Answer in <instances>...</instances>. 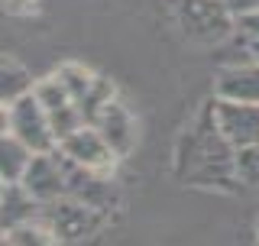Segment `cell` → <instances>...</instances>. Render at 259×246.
Listing matches in <instances>:
<instances>
[{
	"mask_svg": "<svg viewBox=\"0 0 259 246\" xmlns=\"http://www.w3.org/2000/svg\"><path fill=\"white\" fill-rule=\"evenodd\" d=\"M178 175L182 182L194 185H230V178H237V149L217 133L210 107L204 110V120L191 133H185L178 146Z\"/></svg>",
	"mask_w": 259,
	"mask_h": 246,
	"instance_id": "cell-1",
	"label": "cell"
},
{
	"mask_svg": "<svg viewBox=\"0 0 259 246\" xmlns=\"http://www.w3.org/2000/svg\"><path fill=\"white\" fill-rule=\"evenodd\" d=\"M0 123H4V133L16 136L20 143H26L32 152H52L59 149V136H55L52 123H49L46 107L39 104L36 91H29L26 97L13 104H4L0 110Z\"/></svg>",
	"mask_w": 259,
	"mask_h": 246,
	"instance_id": "cell-2",
	"label": "cell"
},
{
	"mask_svg": "<svg viewBox=\"0 0 259 246\" xmlns=\"http://www.w3.org/2000/svg\"><path fill=\"white\" fill-rule=\"evenodd\" d=\"M175 20L194 43H221L237 26V16L227 7V0H178Z\"/></svg>",
	"mask_w": 259,
	"mask_h": 246,
	"instance_id": "cell-3",
	"label": "cell"
},
{
	"mask_svg": "<svg viewBox=\"0 0 259 246\" xmlns=\"http://www.w3.org/2000/svg\"><path fill=\"white\" fill-rule=\"evenodd\" d=\"M39 220L59 236L62 246H71V243L84 240V236H91L97 227H101L104 214L65 194V198H59V201L42 204V217H39Z\"/></svg>",
	"mask_w": 259,
	"mask_h": 246,
	"instance_id": "cell-4",
	"label": "cell"
},
{
	"mask_svg": "<svg viewBox=\"0 0 259 246\" xmlns=\"http://www.w3.org/2000/svg\"><path fill=\"white\" fill-rule=\"evenodd\" d=\"M214 127L233 149H246L259 143V104H240V101H210Z\"/></svg>",
	"mask_w": 259,
	"mask_h": 246,
	"instance_id": "cell-5",
	"label": "cell"
},
{
	"mask_svg": "<svg viewBox=\"0 0 259 246\" xmlns=\"http://www.w3.org/2000/svg\"><path fill=\"white\" fill-rule=\"evenodd\" d=\"M23 188H26L32 198H39L42 204L65 198V194H68V166H65L62 149L32 155L26 175H23Z\"/></svg>",
	"mask_w": 259,
	"mask_h": 246,
	"instance_id": "cell-6",
	"label": "cell"
},
{
	"mask_svg": "<svg viewBox=\"0 0 259 246\" xmlns=\"http://www.w3.org/2000/svg\"><path fill=\"white\" fill-rule=\"evenodd\" d=\"M36 97H39V104L46 107L49 123H52V130H55V136H59V143L88 123L84 113H81V107H78V101L68 94V88H65L55 75L36 81Z\"/></svg>",
	"mask_w": 259,
	"mask_h": 246,
	"instance_id": "cell-7",
	"label": "cell"
},
{
	"mask_svg": "<svg viewBox=\"0 0 259 246\" xmlns=\"http://www.w3.org/2000/svg\"><path fill=\"white\" fill-rule=\"evenodd\" d=\"M59 149L65 152V159H71L75 166L91 169V172H107V175L120 159V155L107 146V139L97 133L94 123H84V127L75 130L71 136H65L59 143Z\"/></svg>",
	"mask_w": 259,
	"mask_h": 246,
	"instance_id": "cell-8",
	"label": "cell"
},
{
	"mask_svg": "<svg viewBox=\"0 0 259 246\" xmlns=\"http://www.w3.org/2000/svg\"><path fill=\"white\" fill-rule=\"evenodd\" d=\"M62 155H65V152H62ZM65 166H68V198H75V201H81V204H88V208L101 211V214H107L113 204L120 201L117 185L110 182L107 172L81 169V166H75L71 159H65Z\"/></svg>",
	"mask_w": 259,
	"mask_h": 246,
	"instance_id": "cell-9",
	"label": "cell"
},
{
	"mask_svg": "<svg viewBox=\"0 0 259 246\" xmlns=\"http://www.w3.org/2000/svg\"><path fill=\"white\" fill-rule=\"evenodd\" d=\"M94 127H97V133L107 139V146L120 155V159H126V155L133 152V146H136V117L130 113V107L120 101V97H113L107 107L97 113Z\"/></svg>",
	"mask_w": 259,
	"mask_h": 246,
	"instance_id": "cell-10",
	"label": "cell"
},
{
	"mask_svg": "<svg viewBox=\"0 0 259 246\" xmlns=\"http://www.w3.org/2000/svg\"><path fill=\"white\" fill-rule=\"evenodd\" d=\"M214 97L240 104H259V62L249 55L243 65H224L214 75Z\"/></svg>",
	"mask_w": 259,
	"mask_h": 246,
	"instance_id": "cell-11",
	"label": "cell"
},
{
	"mask_svg": "<svg viewBox=\"0 0 259 246\" xmlns=\"http://www.w3.org/2000/svg\"><path fill=\"white\" fill-rule=\"evenodd\" d=\"M0 204H4V230H13V227L32 224V220L42 217V201L32 198L23 188V182H7Z\"/></svg>",
	"mask_w": 259,
	"mask_h": 246,
	"instance_id": "cell-12",
	"label": "cell"
},
{
	"mask_svg": "<svg viewBox=\"0 0 259 246\" xmlns=\"http://www.w3.org/2000/svg\"><path fill=\"white\" fill-rule=\"evenodd\" d=\"M32 155L36 152H32L26 143H20L16 136L4 133V139H0V178H4V185L7 182H23Z\"/></svg>",
	"mask_w": 259,
	"mask_h": 246,
	"instance_id": "cell-13",
	"label": "cell"
},
{
	"mask_svg": "<svg viewBox=\"0 0 259 246\" xmlns=\"http://www.w3.org/2000/svg\"><path fill=\"white\" fill-rule=\"evenodd\" d=\"M29 91H36V81L23 65H16L13 59H4V68H0V101L13 104L20 97H26Z\"/></svg>",
	"mask_w": 259,
	"mask_h": 246,
	"instance_id": "cell-14",
	"label": "cell"
},
{
	"mask_svg": "<svg viewBox=\"0 0 259 246\" xmlns=\"http://www.w3.org/2000/svg\"><path fill=\"white\" fill-rule=\"evenodd\" d=\"M55 78H59L62 85L68 88V94L78 101V107H81V101L91 94V88H94V81H97L94 71L84 68V65H78V62H65V65H59V68H55Z\"/></svg>",
	"mask_w": 259,
	"mask_h": 246,
	"instance_id": "cell-15",
	"label": "cell"
},
{
	"mask_svg": "<svg viewBox=\"0 0 259 246\" xmlns=\"http://www.w3.org/2000/svg\"><path fill=\"white\" fill-rule=\"evenodd\" d=\"M4 240L10 246H62L59 236H55L42 220H32V224L13 227V230H4Z\"/></svg>",
	"mask_w": 259,
	"mask_h": 246,
	"instance_id": "cell-16",
	"label": "cell"
},
{
	"mask_svg": "<svg viewBox=\"0 0 259 246\" xmlns=\"http://www.w3.org/2000/svg\"><path fill=\"white\" fill-rule=\"evenodd\" d=\"M237 182L259 191V143L237 149Z\"/></svg>",
	"mask_w": 259,
	"mask_h": 246,
	"instance_id": "cell-17",
	"label": "cell"
},
{
	"mask_svg": "<svg viewBox=\"0 0 259 246\" xmlns=\"http://www.w3.org/2000/svg\"><path fill=\"white\" fill-rule=\"evenodd\" d=\"M237 29L243 32L246 39H259V13H249V16H237Z\"/></svg>",
	"mask_w": 259,
	"mask_h": 246,
	"instance_id": "cell-18",
	"label": "cell"
},
{
	"mask_svg": "<svg viewBox=\"0 0 259 246\" xmlns=\"http://www.w3.org/2000/svg\"><path fill=\"white\" fill-rule=\"evenodd\" d=\"M39 7V0H4V10L16 16V13H32Z\"/></svg>",
	"mask_w": 259,
	"mask_h": 246,
	"instance_id": "cell-19",
	"label": "cell"
},
{
	"mask_svg": "<svg viewBox=\"0 0 259 246\" xmlns=\"http://www.w3.org/2000/svg\"><path fill=\"white\" fill-rule=\"evenodd\" d=\"M227 7L233 10V16H249V13H259V0H227Z\"/></svg>",
	"mask_w": 259,
	"mask_h": 246,
	"instance_id": "cell-20",
	"label": "cell"
},
{
	"mask_svg": "<svg viewBox=\"0 0 259 246\" xmlns=\"http://www.w3.org/2000/svg\"><path fill=\"white\" fill-rule=\"evenodd\" d=\"M246 43H249V55L259 62V39H246Z\"/></svg>",
	"mask_w": 259,
	"mask_h": 246,
	"instance_id": "cell-21",
	"label": "cell"
},
{
	"mask_svg": "<svg viewBox=\"0 0 259 246\" xmlns=\"http://www.w3.org/2000/svg\"><path fill=\"white\" fill-rule=\"evenodd\" d=\"M256 246H259V220H256Z\"/></svg>",
	"mask_w": 259,
	"mask_h": 246,
	"instance_id": "cell-22",
	"label": "cell"
},
{
	"mask_svg": "<svg viewBox=\"0 0 259 246\" xmlns=\"http://www.w3.org/2000/svg\"><path fill=\"white\" fill-rule=\"evenodd\" d=\"M0 246H10V243H7V240H4V243H0Z\"/></svg>",
	"mask_w": 259,
	"mask_h": 246,
	"instance_id": "cell-23",
	"label": "cell"
}]
</instances>
